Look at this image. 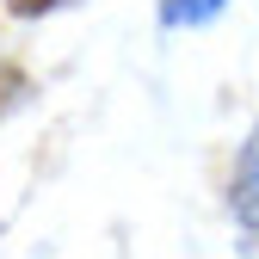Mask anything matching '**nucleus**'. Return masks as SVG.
<instances>
[{
	"instance_id": "1",
	"label": "nucleus",
	"mask_w": 259,
	"mask_h": 259,
	"mask_svg": "<svg viewBox=\"0 0 259 259\" xmlns=\"http://www.w3.org/2000/svg\"><path fill=\"white\" fill-rule=\"evenodd\" d=\"M216 7H222V0H167L160 13H167V25H198V19H210Z\"/></svg>"
},
{
	"instance_id": "2",
	"label": "nucleus",
	"mask_w": 259,
	"mask_h": 259,
	"mask_svg": "<svg viewBox=\"0 0 259 259\" xmlns=\"http://www.w3.org/2000/svg\"><path fill=\"white\" fill-rule=\"evenodd\" d=\"M19 7H44V0H19Z\"/></svg>"
}]
</instances>
